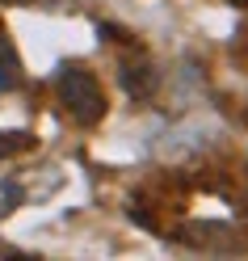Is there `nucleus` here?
<instances>
[{"label": "nucleus", "instance_id": "obj_3", "mask_svg": "<svg viewBox=\"0 0 248 261\" xmlns=\"http://www.w3.org/2000/svg\"><path fill=\"white\" fill-rule=\"evenodd\" d=\"M25 148H34V135H21V130H0V160L13 156V152H25Z\"/></svg>", "mask_w": 248, "mask_h": 261}, {"label": "nucleus", "instance_id": "obj_2", "mask_svg": "<svg viewBox=\"0 0 248 261\" xmlns=\"http://www.w3.org/2000/svg\"><path fill=\"white\" fill-rule=\"evenodd\" d=\"M17 76H21V59L13 51L5 25H0V85H17Z\"/></svg>", "mask_w": 248, "mask_h": 261}, {"label": "nucleus", "instance_id": "obj_1", "mask_svg": "<svg viewBox=\"0 0 248 261\" xmlns=\"http://www.w3.org/2000/svg\"><path fill=\"white\" fill-rule=\"evenodd\" d=\"M55 89H59V101L68 106V114L76 122H101V114H105V93L101 85H97V76L85 72V68H63L59 80H55Z\"/></svg>", "mask_w": 248, "mask_h": 261}]
</instances>
